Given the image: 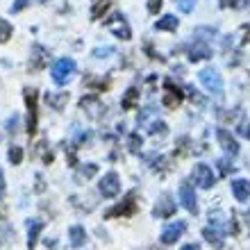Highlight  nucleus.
<instances>
[{
    "instance_id": "nucleus-41",
    "label": "nucleus",
    "mask_w": 250,
    "mask_h": 250,
    "mask_svg": "<svg viewBox=\"0 0 250 250\" xmlns=\"http://www.w3.org/2000/svg\"><path fill=\"white\" fill-rule=\"evenodd\" d=\"M244 2H246V7H248V9H250V0H244Z\"/></svg>"
},
{
    "instance_id": "nucleus-8",
    "label": "nucleus",
    "mask_w": 250,
    "mask_h": 250,
    "mask_svg": "<svg viewBox=\"0 0 250 250\" xmlns=\"http://www.w3.org/2000/svg\"><path fill=\"white\" fill-rule=\"evenodd\" d=\"M107 25V30H112L119 39H123V41H127L132 37V32H130V27H127V23H125V16L123 14H114L112 19L105 23Z\"/></svg>"
},
{
    "instance_id": "nucleus-20",
    "label": "nucleus",
    "mask_w": 250,
    "mask_h": 250,
    "mask_svg": "<svg viewBox=\"0 0 250 250\" xmlns=\"http://www.w3.org/2000/svg\"><path fill=\"white\" fill-rule=\"evenodd\" d=\"M68 239H71V244L75 246V248H80V246L86 244V230L82 225H73L71 230H68Z\"/></svg>"
},
{
    "instance_id": "nucleus-1",
    "label": "nucleus",
    "mask_w": 250,
    "mask_h": 250,
    "mask_svg": "<svg viewBox=\"0 0 250 250\" xmlns=\"http://www.w3.org/2000/svg\"><path fill=\"white\" fill-rule=\"evenodd\" d=\"M198 80H200V84L209 93H214V96H221V93H223V78H221V73H218L216 68H211V66L203 68V71L198 73Z\"/></svg>"
},
{
    "instance_id": "nucleus-19",
    "label": "nucleus",
    "mask_w": 250,
    "mask_h": 250,
    "mask_svg": "<svg viewBox=\"0 0 250 250\" xmlns=\"http://www.w3.org/2000/svg\"><path fill=\"white\" fill-rule=\"evenodd\" d=\"M180 25V21L173 16V14H166V16H162V19L155 23V30L157 32H175Z\"/></svg>"
},
{
    "instance_id": "nucleus-29",
    "label": "nucleus",
    "mask_w": 250,
    "mask_h": 250,
    "mask_svg": "<svg viewBox=\"0 0 250 250\" xmlns=\"http://www.w3.org/2000/svg\"><path fill=\"white\" fill-rule=\"evenodd\" d=\"M96 173H98V166L96 164H84L82 171H80V175H82V178H93Z\"/></svg>"
},
{
    "instance_id": "nucleus-17",
    "label": "nucleus",
    "mask_w": 250,
    "mask_h": 250,
    "mask_svg": "<svg viewBox=\"0 0 250 250\" xmlns=\"http://www.w3.org/2000/svg\"><path fill=\"white\" fill-rule=\"evenodd\" d=\"M223 234L225 232L221 230V228H216V225H209V228H205L203 230V237L207 239V241H209L211 246H214V248H223Z\"/></svg>"
},
{
    "instance_id": "nucleus-14",
    "label": "nucleus",
    "mask_w": 250,
    "mask_h": 250,
    "mask_svg": "<svg viewBox=\"0 0 250 250\" xmlns=\"http://www.w3.org/2000/svg\"><path fill=\"white\" fill-rule=\"evenodd\" d=\"M175 214V203H173V198L168 193L159 198V203L155 205V209H152V216L155 218H168Z\"/></svg>"
},
{
    "instance_id": "nucleus-3",
    "label": "nucleus",
    "mask_w": 250,
    "mask_h": 250,
    "mask_svg": "<svg viewBox=\"0 0 250 250\" xmlns=\"http://www.w3.org/2000/svg\"><path fill=\"white\" fill-rule=\"evenodd\" d=\"M23 96H25V105H27V134L32 137L34 132H37V121H39V112H37V100H39V96H37L34 89H25Z\"/></svg>"
},
{
    "instance_id": "nucleus-5",
    "label": "nucleus",
    "mask_w": 250,
    "mask_h": 250,
    "mask_svg": "<svg viewBox=\"0 0 250 250\" xmlns=\"http://www.w3.org/2000/svg\"><path fill=\"white\" fill-rule=\"evenodd\" d=\"M98 191L103 193V198H114L119 196L121 191V178L116 171H109L107 175H103V180H100L98 185Z\"/></svg>"
},
{
    "instance_id": "nucleus-13",
    "label": "nucleus",
    "mask_w": 250,
    "mask_h": 250,
    "mask_svg": "<svg viewBox=\"0 0 250 250\" xmlns=\"http://www.w3.org/2000/svg\"><path fill=\"white\" fill-rule=\"evenodd\" d=\"M180 203L185 207L187 211L191 214H198V200H196V191L191 185H182L180 187Z\"/></svg>"
},
{
    "instance_id": "nucleus-37",
    "label": "nucleus",
    "mask_w": 250,
    "mask_h": 250,
    "mask_svg": "<svg viewBox=\"0 0 250 250\" xmlns=\"http://www.w3.org/2000/svg\"><path fill=\"white\" fill-rule=\"evenodd\" d=\"M16 125H19V116L14 114L12 119L7 121V130H9V132H16Z\"/></svg>"
},
{
    "instance_id": "nucleus-24",
    "label": "nucleus",
    "mask_w": 250,
    "mask_h": 250,
    "mask_svg": "<svg viewBox=\"0 0 250 250\" xmlns=\"http://www.w3.org/2000/svg\"><path fill=\"white\" fill-rule=\"evenodd\" d=\"M12 34H14L12 23L5 19H0V43H7V41L12 39Z\"/></svg>"
},
{
    "instance_id": "nucleus-6",
    "label": "nucleus",
    "mask_w": 250,
    "mask_h": 250,
    "mask_svg": "<svg viewBox=\"0 0 250 250\" xmlns=\"http://www.w3.org/2000/svg\"><path fill=\"white\" fill-rule=\"evenodd\" d=\"M134 196H137V193H134V191H130V193L125 196L123 203L105 211V218H114V216H132V214H137V203H134Z\"/></svg>"
},
{
    "instance_id": "nucleus-18",
    "label": "nucleus",
    "mask_w": 250,
    "mask_h": 250,
    "mask_svg": "<svg viewBox=\"0 0 250 250\" xmlns=\"http://www.w3.org/2000/svg\"><path fill=\"white\" fill-rule=\"evenodd\" d=\"M232 193H234V198H237L239 203H246L250 198V182L248 180H234L232 182Z\"/></svg>"
},
{
    "instance_id": "nucleus-38",
    "label": "nucleus",
    "mask_w": 250,
    "mask_h": 250,
    "mask_svg": "<svg viewBox=\"0 0 250 250\" xmlns=\"http://www.w3.org/2000/svg\"><path fill=\"white\" fill-rule=\"evenodd\" d=\"M221 7L223 9H232V7H237V0H221Z\"/></svg>"
},
{
    "instance_id": "nucleus-28",
    "label": "nucleus",
    "mask_w": 250,
    "mask_h": 250,
    "mask_svg": "<svg viewBox=\"0 0 250 250\" xmlns=\"http://www.w3.org/2000/svg\"><path fill=\"white\" fill-rule=\"evenodd\" d=\"M166 130H168V125L164 121H155L150 125V134H166Z\"/></svg>"
},
{
    "instance_id": "nucleus-4",
    "label": "nucleus",
    "mask_w": 250,
    "mask_h": 250,
    "mask_svg": "<svg viewBox=\"0 0 250 250\" xmlns=\"http://www.w3.org/2000/svg\"><path fill=\"white\" fill-rule=\"evenodd\" d=\"M191 178H193V182H196L200 189H211V187L216 185V175L211 173V168L207 164H196L193 166Z\"/></svg>"
},
{
    "instance_id": "nucleus-25",
    "label": "nucleus",
    "mask_w": 250,
    "mask_h": 250,
    "mask_svg": "<svg viewBox=\"0 0 250 250\" xmlns=\"http://www.w3.org/2000/svg\"><path fill=\"white\" fill-rule=\"evenodd\" d=\"M7 159H9L14 166H19L21 162H23V148H21V146H12V148L7 150Z\"/></svg>"
},
{
    "instance_id": "nucleus-35",
    "label": "nucleus",
    "mask_w": 250,
    "mask_h": 250,
    "mask_svg": "<svg viewBox=\"0 0 250 250\" xmlns=\"http://www.w3.org/2000/svg\"><path fill=\"white\" fill-rule=\"evenodd\" d=\"M30 5V0H14V5H12V12H21V9H25V7Z\"/></svg>"
},
{
    "instance_id": "nucleus-21",
    "label": "nucleus",
    "mask_w": 250,
    "mask_h": 250,
    "mask_svg": "<svg viewBox=\"0 0 250 250\" xmlns=\"http://www.w3.org/2000/svg\"><path fill=\"white\" fill-rule=\"evenodd\" d=\"M46 103L53 107L55 112H62L68 103V93H48L46 96Z\"/></svg>"
},
{
    "instance_id": "nucleus-12",
    "label": "nucleus",
    "mask_w": 250,
    "mask_h": 250,
    "mask_svg": "<svg viewBox=\"0 0 250 250\" xmlns=\"http://www.w3.org/2000/svg\"><path fill=\"white\" fill-rule=\"evenodd\" d=\"M216 139H218V144H221V148H223L225 152H230L232 157L239 152V144H237V139L230 134V130H225V127H216Z\"/></svg>"
},
{
    "instance_id": "nucleus-11",
    "label": "nucleus",
    "mask_w": 250,
    "mask_h": 250,
    "mask_svg": "<svg viewBox=\"0 0 250 250\" xmlns=\"http://www.w3.org/2000/svg\"><path fill=\"white\" fill-rule=\"evenodd\" d=\"M80 107L84 109L91 119H98L100 112H105V105L100 103V98L96 96V93H89V96H84V98L80 100Z\"/></svg>"
},
{
    "instance_id": "nucleus-22",
    "label": "nucleus",
    "mask_w": 250,
    "mask_h": 250,
    "mask_svg": "<svg viewBox=\"0 0 250 250\" xmlns=\"http://www.w3.org/2000/svg\"><path fill=\"white\" fill-rule=\"evenodd\" d=\"M137 103H139V89L137 86H130V89L125 91L123 100H121V107H123V109H134Z\"/></svg>"
},
{
    "instance_id": "nucleus-32",
    "label": "nucleus",
    "mask_w": 250,
    "mask_h": 250,
    "mask_svg": "<svg viewBox=\"0 0 250 250\" xmlns=\"http://www.w3.org/2000/svg\"><path fill=\"white\" fill-rule=\"evenodd\" d=\"M141 144H144V139L139 137L137 132H134V134H130V150H132V152H139Z\"/></svg>"
},
{
    "instance_id": "nucleus-31",
    "label": "nucleus",
    "mask_w": 250,
    "mask_h": 250,
    "mask_svg": "<svg viewBox=\"0 0 250 250\" xmlns=\"http://www.w3.org/2000/svg\"><path fill=\"white\" fill-rule=\"evenodd\" d=\"M114 48L112 46H105V48H96L91 53V57H96V60H103V57H107V55H112Z\"/></svg>"
},
{
    "instance_id": "nucleus-27",
    "label": "nucleus",
    "mask_w": 250,
    "mask_h": 250,
    "mask_svg": "<svg viewBox=\"0 0 250 250\" xmlns=\"http://www.w3.org/2000/svg\"><path fill=\"white\" fill-rule=\"evenodd\" d=\"M175 5L182 14H191L193 12V7H196V0H175Z\"/></svg>"
},
{
    "instance_id": "nucleus-23",
    "label": "nucleus",
    "mask_w": 250,
    "mask_h": 250,
    "mask_svg": "<svg viewBox=\"0 0 250 250\" xmlns=\"http://www.w3.org/2000/svg\"><path fill=\"white\" fill-rule=\"evenodd\" d=\"M114 0H93V7H91V21H98L103 19V14L112 7Z\"/></svg>"
},
{
    "instance_id": "nucleus-16",
    "label": "nucleus",
    "mask_w": 250,
    "mask_h": 250,
    "mask_svg": "<svg viewBox=\"0 0 250 250\" xmlns=\"http://www.w3.org/2000/svg\"><path fill=\"white\" fill-rule=\"evenodd\" d=\"M41 230H43V221H39V218H30L27 221V248L30 250L37 246Z\"/></svg>"
},
{
    "instance_id": "nucleus-33",
    "label": "nucleus",
    "mask_w": 250,
    "mask_h": 250,
    "mask_svg": "<svg viewBox=\"0 0 250 250\" xmlns=\"http://www.w3.org/2000/svg\"><path fill=\"white\" fill-rule=\"evenodd\" d=\"M218 168H221V175H230L234 171V166L228 162V159H218Z\"/></svg>"
},
{
    "instance_id": "nucleus-36",
    "label": "nucleus",
    "mask_w": 250,
    "mask_h": 250,
    "mask_svg": "<svg viewBox=\"0 0 250 250\" xmlns=\"http://www.w3.org/2000/svg\"><path fill=\"white\" fill-rule=\"evenodd\" d=\"M159 9H162V0H148V12L157 14Z\"/></svg>"
},
{
    "instance_id": "nucleus-30",
    "label": "nucleus",
    "mask_w": 250,
    "mask_h": 250,
    "mask_svg": "<svg viewBox=\"0 0 250 250\" xmlns=\"http://www.w3.org/2000/svg\"><path fill=\"white\" fill-rule=\"evenodd\" d=\"M84 84H86V86H93V89H98V91H105L107 86H109V82H100V80L86 78V80H84Z\"/></svg>"
},
{
    "instance_id": "nucleus-40",
    "label": "nucleus",
    "mask_w": 250,
    "mask_h": 250,
    "mask_svg": "<svg viewBox=\"0 0 250 250\" xmlns=\"http://www.w3.org/2000/svg\"><path fill=\"white\" fill-rule=\"evenodd\" d=\"M180 250H200V246L198 244H187V246H182Z\"/></svg>"
},
{
    "instance_id": "nucleus-34",
    "label": "nucleus",
    "mask_w": 250,
    "mask_h": 250,
    "mask_svg": "<svg viewBox=\"0 0 250 250\" xmlns=\"http://www.w3.org/2000/svg\"><path fill=\"white\" fill-rule=\"evenodd\" d=\"M239 134H241V137H246L250 141V121H244V123L239 125Z\"/></svg>"
},
{
    "instance_id": "nucleus-2",
    "label": "nucleus",
    "mask_w": 250,
    "mask_h": 250,
    "mask_svg": "<svg viewBox=\"0 0 250 250\" xmlns=\"http://www.w3.org/2000/svg\"><path fill=\"white\" fill-rule=\"evenodd\" d=\"M75 75V62L71 60V57H64V60L55 62L53 66V82L55 84H66L68 80Z\"/></svg>"
},
{
    "instance_id": "nucleus-7",
    "label": "nucleus",
    "mask_w": 250,
    "mask_h": 250,
    "mask_svg": "<svg viewBox=\"0 0 250 250\" xmlns=\"http://www.w3.org/2000/svg\"><path fill=\"white\" fill-rule=\"evenodd\" d=\"M48 64V50L39 43L32 46V55H30V64H27V71L30 73H39L43 71V66Z\"/></svg>"
},
{
    "instance_id": "nucleus-39",
    "label": "nucleus",
    "mask_w": 250,
    "mask_h": 250,
    "mask_svg": "<svg viewBox=\"0 0 250 250\" xmlns=\"http://www.w3.org/2000/svg\"><path fill=\"white\" fill-rule=\"evenodd\" d=\"M2 196H5V175L0 171V200H2Z\"/></svg>"
},
{
    "instance_id": "nucleus-26",
    "label": "nucleus",
    "mask_w": 250,
    "mask_h": 250,
    "mask_svg": "<svg viewBox=\"0 0 250 250\" xmlns=\"http://www.w3.org/2000/svg\"><path fill=\"white\" fill-rule=\"evenodd\" d=\"M196 39H200V41H207V39H214L216 37V27H196Z\"/></svg>"
},
{
    "instance_id": "nucleus-9",
    "label": "nucleus",
    "mask_w": 250,
    "mask_h": 250,
    "mask_svg": "<svg viewBox=\"0 0 250 250\" xmlns=\"http://www.w3.org/2000/svg\"><path fill=\"white\" fill-rule=\"evenodd\" d=\"M185 230H187V223H185V221H175V223L166 225L159 239H162V244H164V246H171V244H175V241H178L182 234H185Z\"/></svg>"
},
{
    "instance_id": "nucleus-15",
    "label": "nucleus",
    "mask_w": 250,
    "mask_h": 250,
    "mask_svg": "<svg viewBox=\"0 0 250 250\" xmlns=\"http://www.w3.org/2000/svg\"><path fill=\"white\" fill-rule=\"evenodd\" d=\"M211 57V48L207 46V41L196 39L193 46L189 48V60L191 62H200V60H209Z\"/></svg>"
},
{
    "instance_id": "nucleus-10",
    "label": "nucleus",
    "mask_w": 250,
    "mask_h": 250,
    "mask_svg": "<svg viewBox=\"0 0 250 250\" xmlns=\"http://www.w3.org/2000/svg\"><path fill=\"white\" fill-rule=\"evenodd\" d=\"M164 86H166V93H164V105L168 107V109H175V107L182 105V100H185V93H182V91L178 89V86L173 84V80H166Z\"/></svg>"
}]
</instances>
